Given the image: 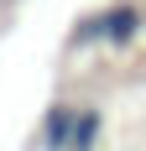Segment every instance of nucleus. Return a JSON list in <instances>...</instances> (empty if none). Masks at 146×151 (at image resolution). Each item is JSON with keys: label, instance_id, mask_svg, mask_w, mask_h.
I'll use <instances>...</instances> for the list:
<instances>
[{"label": "nucleus", "instance_id": "1", "mask_svg": "<svg viewBox=\"0 0 146 151\" xmlns=\"http://www.w3.org/2000/svg\"><path fill=\"white\" fill-rule=\"evenodd\" d=\"M141 26H146L141 5H110V11H99V42H110V47H131Z\"/></svg>", "mask_w": 146, "mask_h": 151}, {"label": "nucleus", "instance_id": "2", "mask_svg": "<svg viewBox=\"0 0 146 151\" xmlns=\"http://www.w3.org/2000/svg\"><path fill=\"white\" fill-rule=\"evenodd\" d=\"M73 104H52L42 120V151H73Z\"/></svg>", "mask_w": 146, "mask_h": 151}, {"label": "nucleus", "instance_id": "3", "mask_svg": "<svg viewBox=\"0 0 146 151\" xmlns=\"http://www.w3.org/2000/svg\"><path fill=\"white\" fill-rule=\"evenodd\" d=\"M99 130H104V115L94 104H84L78 115H73V151H94L99 146Z\"/></svg>", "mask_w": 146, "mask_h": 151}]
</instances>
